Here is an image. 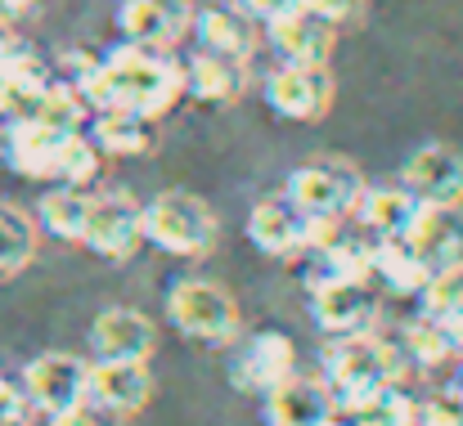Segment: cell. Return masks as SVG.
<instances>
[{
	"mask_svg": "<svg viewBox=\"0 0 463 426\" xmlns=\"http://www.w3.org/2000/svg\"><path fill=\"white\" fill-rule=\"evenodd\" d=\"M333 99H337L333 72L315 68V63H284L266 81V104L279 117H288V122H319V117H328Z\"/></svg>",
	"mask_w": 463,
	"mask_h": 426,
	"instance_id": "obj_10",
	"label": "cell"
},
{
	"mask_svg": "<svg viewBox=\"0 0 463 426\" xmlns=\"http://www.w3.org/2000/svg\"><path fill=\"white\" fill-rule=\"evenodd\" d=\"M315 225H319V220H310L288 193H284V198H261V202L252 207V216H248V238H252V247H257L261 256L288 261V256L310 252Z\"/></svg>",
	"mask_w": 463,
	"mask_h": 426,
	"instance_id": "obj_9",
	"label": "cell"
},
{
	"mask_svg": "<svg viewBox=\"0 0 463 426\" xmlns=\"http://www.w3.org/2000/svg\"><path fill=\"white\" fill-rule=\"evenodd\" d=\"M270 41L284 54V63H315L328 68V54L337 45V27H328L324 18H315L310 9H288L279 18H270Z\"/></svg>",
	"mask_w": 463,
	"mask_h": 426,
	"instance_id": "obj_19",
	"label": "cell"
},
{
	"mask_svg": "<svg viewBox=\"0 0 463 426\" xmlns=\"http://www.w3.org/2000/svg\"><path fill=\"white\" fill-rule=\"evenodd\" d=\"M99 162H104V153L95 148V140L81 135V131H72V135H63V144H59L54 180H63V184H72V189H86V184L99 175Z\"/></svg>",
	"mask_w": 463,
	"mask_h": 426,
	"instance_id": "obj_31",
	"label": "cell"
},
{
	"mask_svg": "<svg viewBox=\"0 0 463 426\" xmlns=\"http://www.w3.org/2000/svg\"><path fill=\"white\" fill-rule=\"evenodd\" d=\"M59 72L32 50V45H9V54L0 59V86H9V90H23V95H41L50 81H54Z\"/></svg>",
	"mask_w": 463,
	"mask_h": 426,
	"instance_id": "obj_30",
	"label": "cell"
},
{
	"mask_svg": "<svg viewBox=\"0 0 463 426\" xmlns=\"http://www.w3.org/2000/svg\"><path fill=\"white\" fill-rule=\"evenodd\" d=\"M54 426H127V418H118V413H109V409H99V404L81 400L77 409L54 413Z\"/></svg>",
	"mask_w": 463,
	"mask_h": 426,
	"instance_id": "obj_36",
	"label": "cell"
},
{
	"mask_svg": "<svg viewBox=\"0 0 463 426\" xmlns=\"http://www.w3.org/2000/svg\"><path fill=\"white\" fill-rule=\"evenodd\" d=\"M293 373H298V346H293V337L288 332H257L243 346L239 364H234V386L266 395L270 386H279Z\"/></svg>",
	"mask_w": 463,
	"mask_h": 426,
	"instance_id": "obj_18",
	"label": "cell"
},
{
	"mask_svg": "<svg viewBox=\"0 0 463 426\" xmlns=\"http://www.w3.org/2000/svg\"><path fill=\"white\" fill-rule=\"evenodd\" d=\"M86 382H90V364L81 355H68V350H50V355H36L27 368H23V395L32 400V409L41 413H68L86 400Z\"/></svg>",
	"mask_w": 463,
	"mask_h": 426,
	"instance_id": "obj_7",
	"label": "cell"
},
{
	"mask_svg": "<svg viewBox=\"0 0 463 426\" xmlns=\"http://www.w3.org/2000/svg\"><path fill=\"white\" fill-rule=\"evenodd\" d=\"M27 413H32V400L23 395V386L0 377V426H27Z\"/></svg>",
	"mask_w": 463,
	"mask_h": 426,
	"instance_id": "obj_35",
	"label": "cell"
},
{
	"mask_svg": "<svg viewBox=\"0 0 463 426\" xmlns=\"http://www.w3.org/2000/svg\"><path fill=\"white\" fill-rule=\"evenodd\" d=\"M373 247H378V238L369 229H360V225H346V220L315 225V243H310V252H319V261H324V274L360 279V283H369Z\"/></svg>",
	"mask_w": 463,
	"mask_h": 426,
	"instance_id": "obj_17",
	"label": "cell"
},
{
	"mask_svg": "<svg viewBox=\"0 0 463 426\" xmlns=\"http://www.w3.org/2000/svg\"><path fill=\"white\" fill-rule=\"evenodd\" d=\"M337 400V409L360 404L364 395L392 386L405 377V355L396 341H383L378 332L364 337H333L324 350V373H319Z\"/></svg>",
	"mask_w": 463,
	"mask_h": 426,
	"instance_id": "obj_2",
	"label": "cell"
},
{
	"mask_svg": "<svg viewBox=\"0 0 463 426\" xmlns=\"http://www.w3.org/2000/svg\"><path fill=\"white\" fill-rule=\"evenodd\" d=\"M419 426H463V395L455 386H437L419 400Z\"/></svg>",
	"mask_w": 463,
	"mask_h": 426,
	"instance_id": "obj_33",
	"label": "cell"
},
{
	"mask_svg": "<svg viewBox=\"0 0 463 426\" xmlns=\"http://www.w3.org/2000/svg\"><path fill=\"white\" fill-rule=\"evenodd\" d=\"M9 45H14V32H9V18H0V59L9 54Z\"/></svg>",
	"mask_w": 463,
	"mask_h": 426,
	"instance_id": "obj_40",
	"label": "cell"
},
{
	"mask_svg": "<svg viewBox=\"0 0 463 426\" xmlns=\"http://www.w3.org/2000/svg\"><path fill=\"white\" fill-rule=\"evenodd\" d=\"M302 0H243V9L252 14V18H279V14H288V9H298Z\"/></svg>",
	"mask_w": 463,
	"mask_h": 426,
	"instance_id": "obj_37",
	"label": "cell"
},
{
	"mask_svg": "<svg viewBox=\"0 0 463 426\" xmlns=\"http://www.w3.org/2000/svg\"><path fill=\"white\" fill-rule=\"evenodd\" d=\"M401 355H405V364L428 368V373H441V368H450V364L459 359V350H455V341H450V328H446L441 319H432V314L405 323Z\"/></svg>",
	"mask_w": 463,
	"mask_h": 426,
	"instance_id": "obj_26",
	"label": "cell"
},
{
	"mask_svg": "<svg viewBox=\"0 0 463 426\" xmlns=\"http://www.w3.org/2000/svg\"><path fill=\"white\" fill-rule=\"evenodd\" d=\"M346 413L360 426H419V400L401 382H392V386L364 395L360 404H351Z\"/></svg>",
	"mask_w": 463,
	"mask_h": 426,
	"instance_id": "obj_29",
	"label": "cell"
},
{
	"mask_svg": "<svg viewBox=\"0 0 463 426\" xmlns=\"http://www.w3.org/2000/svg\"><path fill=\"white\" fill-rule=\"evenodd\" d=\"M90 350H95V359H136V364H149L157 350L154 319L140 314V310L113 305V310H104L90 323Z\"/></svg>",
	"mask_w": 463,
	"mask_h": 426,
	"instance_id": "obj_15",
	"label": "cell"
},
{
	"mask_svg": "<svg viewBox=\"0 0 463 426\" xmlns=\"http://www.w3.org/2000/svg\"><path fill=\"white\" fill-rule=\"evenodd\" d=\"M32 9H36V0H0V18H23Z\"/></svg>",
	"mask_w": 463,
	"mask_h": 426,
	"instance_id": "obj_38",
	"label": "cell"
},
{
	"mask_svg": "<svg viewBox=\"0 0 463 426\" xmlns=\"http://www.w3.org/2000/svg\"><path fill=\"white\" fill-rule=\"evenodd\" d=\"M59 144H63V131L27 117L18 122L14 131H5V162L27 175V180H54V166H59Z\"/></svg>",
	"mask_w": 463,
	"mask_h": 426,
	"instance_id": "obj_23",
	"label": "cell"
},
{
	"mask_svg": "<svg viewBox=\"0 0 463 426\" xmlns=\"http://www.w3.org/2000/svg\"><path fill=\"white\" fill-rule=\"evenodd\" d=\"M41 225L45 234L63 238V243H81L86 234V216H90V193L86 189H72V184H59L41 198Z\"/></svg>",
	"mask_w": 463,
	"mask_h": 426,
	"instance_id": "obj_27",
	"label": "cell"
},
{
	"mask_svg": "<svg viewBox=\"0 0 463 426\" xmlns=\"http://www.w3.org/2000/svg\"><path fill=\"white\" fill-rule=\"evenodd\" d=\"M86 400L118 418H131L154 400V373H149V364H136V359H95Z\"/></svg>",
	"mask_w": 463,
	"mask_h": 426,
	"instance_id": "obj_12",
	"label": "cell"
},
{
	"mask_svg": "<svg viewBox=\"0 0 463 426\" xmlns=\"http://www.w3.org/2000/svg\"><path fill=\"white\" fill-rule=\"evenodd\" d=\"M324 426H360V422H355V418H351L346 409H337V413H333V418H328Z\"/></svg>",
	"mask_w": 463,
	"mask_h": 426,
	"instance_id": "obj_41",
	"label": "cell"
},
{
	"mask_svg": "<svg viewBox=\"0 0 463 426\" xmlns=\"http://www.w3.org/2000/svg\"><path fill=\"white\" fill-rule=\"evenodd\" d=\"M216 238H221V220L198 193L171 189L145 207V243H154L171 256L198 261L216 247Z\"/></svg>",
	"mask_w": 463,
	"mask_h": 426,
	"instance_id": "obj_3",
	"label": "cell"
},
{
	"mask_svg": "<svg viewBox=\"0 0 463 426\" xmlns=\"http://www.w3.org/2000/svg\"><path fill=\"white\" fill-rule=\"evenodd\" d=\"M369 279H378L392 296H419L432 274L423 270V261L414 256V247H410L405 238H378Z\"/></svg>",
	"mask_w": 463,
	"mask_h": 426,
	"instance_id": "obj_25",
	"label": "cell"
},
{
	"mask_svg": "<svg viewBox=\"0 0 463 426\" xmlns=\"http://www.w3.org/2000/svg\"><path fill=\"white\" fill-rule=\"evenodd\" d=\"M419 301H423V314H432V319H441V323L459 319L463 314V265L432 274L428 287L419 292Z\"/></svg>",
	"mask_w": 463,
	"mask_h": 426,
	"instance_id": "obj_32",
	"label": "cell"
},
{
	"mask_svg": "<svg viewBox=\"0 0 463 426\" xmlns=\"http://www.w3.org/2000/svg\"><path fill=\"white\" fill-rule=\"evenodd\" d=\"M36 243H41L36 220H32L27 211L0 202V279L23 274V270L36 261Z\"/></svg>",
	"mask_w": 463,
	"mask_h": 426,
	"instance_id": "obj_28",
	"label": "cell"
},
{
	"mask_svg": "<svg viewBox=\"0 0 463 426\" xmlns=\"http://www.w3.org/2000/svg\"><path fill=\"white\" fill-rule=\"evenodd\" d=\"M194 32H198L203 50L225 54V59H243V63L261 45V32H257L252 14L239 9V5H207L203 14L194 9Z\"/></svg>",
	"mask_w": 463,
	"mask_h": 426,
	"instance_id": "obj_20",
	"label": "cell"
},
{
	"mask_svg": "<svg viewBox=\"0 0 463 426\" xmlns=\"http://www.w3.org/2000/svg\"><path fill=\"white\" fill-rule=\"evenodd\" d=\"M337 413V400L324 377H284L266 391V426H324Z\"/></svg>",
	"mask_w": 463,
	"mask_h": 426,
	"instance_id": "obj_16",
	"label": "cell"
},
{
	"mask_svg": "<svg viewBox=\"0 0 463 426\" xmlns=\"http://www.w3.org/2000/svg\"><path fill=\"white\" fill-rule=\"evenodd\" d=\"M360 193H364V175L346 157H310L288 175V198L319 225L351 220Z\"/></svg>",
	"mask_w": 463,
	"mask_h": 426,
	"instance_id": "obj_5",
	"label": "cell"
},
{
	"mask_svg": "<svg viewBox=\"0 0 463 426\" xmlns=\"http://www.w3.org/2000/svg\"><path fill=\"white\" fill-rule=\"evenodd\" d=\"M243 90H248V63L243 59L198 50L184 63V95H194L198 104H234Z\"/></svg>",
	"mask_w": 463,
	"mask_h": 426,
	"instance_id": "obj_21",
	"label": "cell"
},
{
	"mask_svg": "<svg viewBox=\"0 0 463 426\" xmlns=\"http://www.w3.org/2000/svg\"><path fill=\"white\" fill-rule=\"evenodd\" d=\"M401 189H410L419 198V207H450L463 202V153L446 144H428L419 148L405 171H401Z\"/></svg>",
	"mask_w": 463,
	"mask_h": 426,
	"instance_id": "obj_14",
	"label": "cell"
},
{
	"mask_svg": "<svg viewBox=\"0 0 463 426\" xmlns=\"http://www.w3.org/2000/svg\"><path fill=\"white\" fill-rule=\"evenodd\" d=\"M455 391H459V395H463V368H459V382H455Z\"/></svg>",
	"mask_w": 463,
	"mask_h": 426,
	"instance_id": "obj_42",
	"label": "cell"
},
{
	"mask_svg": "<svg viewBox=\"0 0 463 426\" xmlns=\"http://www.w3.org/2000/svg\"><path fill=\"white\" fill-rule=\"evenodd\" d=\"M302 9H310L315 18H324L328 27H355L369 9V0H302Z\"/></svg>",
	"mask_w": 463,
	"mask_h": 426,
	"instance_id": "obj_34",
	"label": "cell"
},
{
	"mask_svg": "<svg viewBox=\"0 0 463 426\" xmlns=\"http://www.w3.org/2000/svg\"><path fill=\"white\" fill-rule=\"evenodd\" d=\"M81 243L104 261H131L145 247V207L131 193H99L90 198Z\"/></svg>",
	"mask_w": 463,
	"mask_h": 426,
	"instance_id": "obj_6",
	"label": "cell"
},
{
	"mask_svg": "<svg viewBox=\"0 0 463 426\" xmlns=\"http://www.w3.org/2000/svg\"><path fill=\"white\" fill-rule=\"evenodd\" d=\"M414 216H419V198H414L410 189H401V184L369 189V184H364V193H360L351 220H355L360 229H369L373 238H405L410 225H414Z\"/></svg>",
	"mask_w": 463,
	"mask_h": 426,
	"instance_id": "obj_24",
	"label": "cell"
},
{
	"mask_svg": "<svg viewBox=\"0 0 463 426\" xmlns=\"http://www.w3.org/2000/svg\"><path fill=\"white\" fill-rule=\"evenodd\" d=\"M405 243L414 247V256L423 261L428 274L455 270L463 265V202L450 207H419Z\"/></svg>",
	"mask_w": 463,
	"mask_h": 426,
	"instance_id": "obj_13",
	"label": "cell"
},
{
	"mask_svg": "<svg viewBox=\"0 0 463 426\" xmlns=\"http://www.w3.org/2000/svg\"><path fill=\"white\" fill-rule=\"evenodd\" d=\"M166 314H171L175 332H184L189 341H203V346H230V341H239V328H243L239 301L230 296V287L212 283V279L171 283Z\"/></svg>",
	"mask_w": 463,
	"mask_h": 426,
	"instance_id": "obj_4",
	"label": "cell"
},
{
	"mask_svg": "<svg viewBox=\"0 0 463 426\" xmlns=\"http://www.w3.org/2000/svg\"><path fill=\"white\" fill-rule=\"evenodd\" d=\"M68 81L90 113L99 108H131V113H149L162 117L175 108V99L184 95V63H175L166 50H145V45H118L109 59H72V77Z\"/></svg>",
	"mask_w": 463,
	"mask_h": 426,
	"instance_id": "obj_1",
	"label": "cell"
},
{
	"mask_svg": "<svg viewBox=\"0 0 463 426\" xmlns=\"http://www.w3.org/2000/svg\"><path fill=\"white\" fill-rule=\"evenodd\" d=\"M310 314L328 337H364V332L378 328V296L360 279L324 274L310 287Z\"/></svg>",
	"mask_w": 463,
	"mask_h": 426,
	"instance_id": "obj_8",
	"label": "cell"
},
{
	"mask_svg": "<svg viewBox=\"0 0 463 426\" xmlns=\"http://www.w3.org/2000/svg\"><path fill=\"white\" fill-rule=\"evenodd\" d=\"M95 148L109 157H145L162 140V126L149 113H131V108H99L95 113Z\"/></svg>",
	"mask_w": 463,
	"mask_h": 426,
	"instance_id": "obj_22",
	"label": "cell"
},
{
	"mask_svg": "<svg viewBox=\"0 0 463 426\" xmlns=\"http://www.w3.org/2000/svg\"><path fill=\"white\" fill-rule=\"evenodd\" d=\"M446 328H450V341H455V350L463 355V314H459V319H450Z\"/></svg>",
	"mask_w": 463,
	"mask_h": 426,
	"instance_id": "obj_39",
	"label": "cell"
},
{
	"mask_svg": "<svg viewBox=\"0 0 463 426\" xmlns=\"http://www.w3.org/2000/svg\"><path fill=\"white\" fill-rule=\"evenodd\" d=\"M118 27L131 45L171 50L194 32V5L189 0H122Z\"/></svg>",
	"mask_w": 463,
	"mask_h": 426,
	"instance_id": "obj_11",
	"label": "cell"
}]
</instances>
